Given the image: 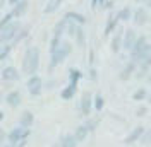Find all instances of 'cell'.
<instances>
[{"mask_svg":"<svg viewBox=\"0 0 151 147\" xmlns=\"http://www.w3.org/2000/svg\"><path fill=\"white\" fill-rule=\"evenodd\" d=\"M83 77V74L79 72V70H76V69H72L70 70V84H77V81Z\"/></svg>","mask_w":151,"mask_h":147,"instance_id":"cell-25","label":"cell"},{"mask_svg":"<svg viewBox=\"0 0 151 147\" xmlns=\"http://www.w3.org/2000/svg\"><path fill=\"white\" fill-rule=\"evenodd\" d=\"M28 10V2L26 0H19L17 4L14 5V9H12V17H21V16H24V12Z\"/></svg>","mask_w":151,"mask_h":147,"instance_id":"cell-11","label":"cell"},{"mask_svg":"<svg viewBox=\"0 0 151 147\" xmlns=\"http://www.w3.org/2000/svg\"><path fill=\"white\" fill-rule=\"evenodd\" d=\"M148 81H150V82H151V74H150V75H148Z\"/></svg>","mask_w":151,"mask_h":147,"instance_id":"cell-39","label":"cell"},{"mask_svg":"<svg viewBox=\"0 0 151 147\" xmlns=\"http://www.w3.org/2000/svg\"><path fill=\"white\" fill-rule=\"evenodd\" d=\"M94 108L98 111L103 110V96H101V94H96V96H94Z\"/></svg>","mask_w":151,"mask_h":147,"instance_id":"cell-27","label":"cell"},{"mask_svg":"<svg viewBox=\"0 0 151 147\" xmlns=\"http://www.w3.org/2000/svg\"><path fill=\"white\" fill-rule=\"evenodd\" d=\"M60 2H62V0H50V2H48V5L45 7V12H47V14L55 12V10L58 9V5H60Z\"/></svg>","mask_w":151,"mask_h":147,"instance_id":"cell-23","label":"cell"},{"mask_svg":"<svg viewBox=\"0 0 151 147\" xmlns=\"http://www.w3.org/2000/svg\"><path fill=\"white\" fill-rule=\"evenodd\" d=\"M122 33H117L115 36L112 38V51L113 53H119L120 51V48H122Z\"/></svg>","mask_w":151,"mask_h":147,"instance_id":"cell-16","label":"cell"},{"mask_svg":"<svg viewBox=\"0 0 151 147\" xmlns=\"http://www.w3.org/2000/svg\"><path fill=\"white\" fill-rule=\"evenodd\" d=\"M2 5H4V0H0V7H2Z\"/></svg>","mask_w":151,"mask_h":147,"instance_id":"cell-40","label":"cell"},{"mask_svg":"<svg viewBox=\"0 0 151 147\" xmlns=\"http://www.w3.org/2000/svg\"><path fill=\"white\" fill-rule=\"evenodd\" d=\"M150 55H151V45L146 41L144 36H139L134 48L131 50V60L134 64H137L139 60H142L144 56H150Z\"/></svg>","mask_w":151,"mask_h":147,"instance_id":"cell-2","label":"cell"},{"mask_svg":"<svg viewBox=\"0 0 151 147\" xmlns=\"http://www.w3.org/2000/svg\"><path fill=\"white\" fill-rule=\"evenodd\" d=\"M134 70H136V64L131 60V62L127 64V67H125L122 72H120V79H122V81H127V79L132 75V72H134Z\"/></svg>","mask_w":151,"mask_h":147,"instance_id":"cell-19","label":"cell"},{"mask_svg":"<svg viewBox=\"0 0 151 147\" xmlns=\"http://www.w3.org/2000/svg\"><path fill=\"white\" fill-rule=\"evenodd\" d=\"M117 19H119V21H129V19H132V10L129 9V7L122 9L117 14Z\"/></svg>","mask_w":151,"mask_h":147,"instance_id":"cell-22","label":"cell"},{"mask_svg":"<svg viewBox=\"0 0 151 147\" xmlns=\"http://www.w3.org/2000/svg\"><path fill=\"white\" fill-rule=\"evenodd\" d=\"M144 127H136V128L132 130L131 133L125 137V144H134V142H137V140H141L142 133H144Z\"/></svg>","mask_w":151,"mask_h":147,"instance_id":"cell-9","label":"cell"},{"mask_svg":"<svg viewBox=\"0 0 151 147\" xmlns=\"http://www.w3.org/2000/svg\"><path fill=\"white\" fill-rule=\"evenodd\" d=\"M2 120H4V113H2V111H0V121H2Z\"/></svg>","mask_w":151,"mask_h":147,"instance_id":"cell-38","label":"cell"},{"mask_svg":"<svg viewBox=\"0 0 151 147\" xmlns=\"http://www.w3.org/2000/svg\"><path fill=\"white\" fill-rule=\"evenodd\" d=\"M137 2H146V0H137Z\"/></svg>","mask_w":151,"mask_h":147,"instance_id":"cell-41","label":"cell"},{"mask_svg":"<svg viewBox=\"0 0 151 147\" xmlns=\"http://www.w3.org/2000/svg\"><path fill=\"white\" fill-rule=\"evenodd\" d=\"M5 137H7V133H5V132H4V130L0 128V144H2V142H4V140H5Z\"/></svg>","mask_w":151,"mask_h":147,"instance_id":"cell-33","label":"cell"},{"mask_svg":"<svg viewBox=\"0 0 151 147\" xmlns=\"http://www.w3.org/2000/svg\"><path fill=\"white\" fill-rule=\"evenodd\" d=\"M144 113H146V108H139L137 110V116H144Z\"/></svg>","mask_w":151,"mask_h":147,"instance_id":"cell-34","label":"cell"},{"mask_svg":"<svg viewBox=\"0 0 151 147\" xmlns=\"http://www.w3.org/2000/svg\"><path fill=\"white\" fill-rule=\"evenodd\" d=\"M5 101L9 104L10 108H17L19 104H21V94L17 91H12L7 94V98H5Z\"/></svg>","mask_w":151,"mask_h":147,"instance_id":"cell-12","label":"cell"},{"mask_svg":"<svg viewBox=\"0 0 151 147\" xmlns=\"http://www.w3.org/2000/svg\"><path fill=\"white\" fill-rule=\"evenodd\" d=\"M144 4H146V5H148V7H151V0H146V2H144Z\"/></svg>","mask_w":151,"mask_h":147,"instance_id":"cell-37","label":"cell"},{"mask_svg":"<svg viewBox=\"0 0 151 147\" xmlns=\"http://www.w3.org/2000/svg\"><path fill=\"white\" fill-rule=\"evenodd\" d=\"M146 21H148V14H146V10L142 9V7L136 10V14H134V22H136L137 26H142V24H146Z\"/></svg>","mask_w":151,"mask_h":147,"instance_id":"cell-14","label":"cell"},{"mask_svg":"<svg viewBox=\"0 0 151 147\" xmlns=\"http://www.w3.org/2000/svg\"><path fill=\"white\" fill-rule=\"evenodd\" d=\"M76 86H77V84H69V86H67L65 89L62 91V94H60L62 99H70V98L74 96L76 94Z\"/></svg>","mask_w":151,"mask_h":147,"instance_id":"cell-21","label":"cell"},{"mask_svg":"<svg viewBox=\"0 0 151 147\" xmlns=\"http://www.w3.org/2000/svg\"><path fill=\"white\" fill-rule=\"evenodd\" d=\"M19 29H21V22H19V21L9 22L5 28L0 29V41H2V43H10L14 38L17 36Z\"/></svg>","mask_w":151,"mask_h":147,"instance_id":"cell-4","label":"cell"},{"mask_svg":"<svg viewBox=\"0 0 151 147\" xmlns=\"http://www.w3.org/2000/svg\"><path fill=\"white\" fill-rule=\"evenodd\" d=\"M77 140H76L74 135H64L62 140H60V147H77Z\"/></svg>","mask_w":151,"mask_h":147,"instance_id":"cell-18","label":"cell"},{"mask_svg":"<svg viewBox=\"0 0 151 147\" xmlns=\"http://www.w3.org/2000/svg\"><path fill=\"white\" fill-rule=\"evenodd\" d=\"M10 48H12L10 45H4V46H0V62H2V60H5V56H7V55L10 53Z\"/></svg>","mask_w":151,"mask_h":147,"instance_id":"cell-26","label":"cell"},{"mask_svg":"<svg viewBox=\"0 0 151 147\" xmlns=\"http://www.w3.org/2000/svg\"><path fill=\"white\" fill-rule=\"evenodd\" d=\"M117 22H119V19H117V17H113V19H110V21H108V24H106V28H105V34H106V36H108L113 29H115Z\"/></svg>","mask_w":151,"mask_h":147,"instance_id":"cell-24","label":"cell"},{"mask_svg":"<svg viewBox=\"0 0 151 147\" xmlns=\"http://www.w3.org/2000/svg\"><path fill=\"white\" fill-rule=\"evenodd\" d=\"M5 147H24V144H10V142H9Z\"/></svg>","mask_w":151,"mask_h":147,"instance_id":"cell-35","label":"cell"},{"mask_svg":"<svg viewBox=\"0 0 151 147\" xmlns=\"http://www.w3.org/2000/svg\"><path fill=\"white\" fill-rule=\"evenodd\" d=\"M33 120H35L33 113H31V111H24V113L21 115V118H19V123H21V127H26V128H29V127L33 125Z\"/></svg>","mask_w":151,"mask_h":147,"instance_id":"cell-13","label":"cell"},{"mask_svg":"<svg viewBox=\"0 0 151 147\" xmlns=\"http://www.w3.org/2000/svg\"><path fill=\"white\" fill-rule=\"evenodd\" d=\"M2 77H4V81H19V72L16 67H5L4 70H2Z\"/></svg>","mask_w":151,"mask_h":147,"instance_id":"cell-10","label":"cell"},{"mask_svg":"<svg viewBox=\"0 0 151 147\" xmlns=\"http://www.w3.org/2000/svg\"><path fill=\"white\" fill-rule=\"evenodd\" d=\"M144 98H146V91H144V89H139V91L134 92V99H136V101H142Z\"/></svg>","mask_w":151,"mask_h":147,"instance_id":"cell-29","label":"cell"},{"mask_svg":"<svg viewBox=\"0 0 151 147\" xmlns=\"http://www.w3.org/2000/svg\"><path fill=\"white\" fill-rule=\"evenodd\" d=\"M76 38H77V43L79 45H84V33H83L81 28H77V31H76Z\"/></svg>","mask_w":151,"mask_h":147,"instance_id":"cell-30","label":"cell"},{"mask_svg":"<svg viewBox=\"0 0 151 147\" xmlns=\"http://www.w3.org/2000/svg\"><path fill=\"white\" fill-rule=\"evenodd\" d=\"M91 4H93V7H98V5H103V4H105V0H93Z\"/></svg>","mask_w":151,"mask_h":147,"instance_id":"cell-32","label":"cell"},{"mask_svg":"<svg viewBox=\"0 0 151 147\" xmlns=\"http://www.w3.org/2000/svg\"><path fill=\"white\" fill-rule=\"evenodd\" d=\"M9 22H12V14H7L5 17L2 19V21H0V29H2V28H5V26H7Z\"/></svg>","mask_w":151,"mask_h":147,"instance_id":"cell-31","label":"cell"},{"mask_svg":"<svg viewBox=\"0 0 151 147\" xmlns=\"http://www.w3.org/2000/svg\"><path fill=\"white\" fill-rule=\"evenodd\" d=\"M136 41H137L136 31H134V29H127V31H125V36H124V39H122V46L125 50H132L134 45H136Z\"/></svg>","mask_w":151,"mask_h":147,"instance_id":"cell-7","label":"cell"},{"mask_svg":"<svg viewBox=\"0 0 151 147\" xmlns=\"http://www.w3.org/2000/svg\"><path fill=\"white\" fill-rule=\"evenodd\" d=\"M29 135V128L26 127H17L9 133L10 144H26V138Z\"/></svg>","mask_w":151,"mask_h":147,"instance_id":"cell-5","label":"cell"},{"mask_svg":"<svg viewBox=\"0 0 151 147\" xmlns=\"http://www.w3.org/2000/svg\"><path fill=\"white\" fill-rule=\"evenodd\" d=\"M67 22H69V21L64 17L60 22H58V24H57V26H55V31H53V38H60L62 34H64V29L67 28Z\"/></svg>","mask_w":151,"mask_h":147,"instance_id":"cell-20","label":"cell"},{"mask_svg":"<svg viewBox=\"0 0 151 147\" xmlns=\"http://www.w3.org/2000/svg\"><path fill=\"white\" fill-rule=\"evenodd\" d=\"M43 89V81L38 77V75H31L28 81V91L31 96H38Z\"/></svg>","mask_w":151,"mask_h":147,"instance_id":"cell-6","label":"cell"},{"mask_svg":"<svg viewBox=\"0 0 151 147\" xmlns=\"http://www.w3.org/2000/svg\"><path fill=\"white\" fill-rule=\"evenodd\" d=\"M91 106H93V96L89 92H84L83 98H81V113L88 116L91 113Z\"/></svg>","mask_w":151,"mask_h":147,"instance_id":"cell-8","label":"cell"},{"mask_svg":"<svg viewBox=\"0 0 151 147\" xmlns=\"http://www.w3.org/2000/svg\"><path fill=\"white\" fill-rule=\"evenodd\" d=\"M40 65V50L36 46H29L22 58V72L28 75H35Z\"/></svg>","mask_w":151,"mask_h":147,"instance_id":"cell-1","label":"cell"},{"mask_svg":"<svg viewBox=\"0 0 151 147\" xmlns=\"http://www.w3.org/2000/svg\"><path fill=\"white\" fill-rule=\"evenodd\" d=\"M70 51H72V46L69 45V43H62L60 41V45L57 46L55 50L52 51V60H50V70H53L58 64H62L64 60H65L67 56L70 55Z\"/></svg>","mask_w":151,"mask_h":147,"instance_id":"cell-3","label":"cell"},{"mask_svg":"<svg viewBox=\"0 0 151 147\" xmlns=\"http://www.w3.org/2000/svg\"><path fill=\"white\" fill-rule=\"evenodd\" d=\"M88 133H89V128H88L86 125H79V127L76 128V132H74V137H76L77 142H83V140L88 137Z\"/></svg>","mask_w":151,"mask_h":147,"instance_id":"cell-15","label":"cell"},{"mask_svg":"<svg viewBox=\"0 0 151 147\" xmlns=\"http://www.w3.org/2000/svg\"><path fill=\"white\" fill-rule=\"evenodd\" d=\"M65 19L67 21H70V22H77V24H84L86 22V17L84 16H81V14H77V12H67Z\"/></svg>","mask_w":151,"mask_h":147,"instance_id":"cell-17","label":"cell"},{"mask_svg":"<svg viewBox=\"0 0 151 147\" xmlns=\"http://www.w3.org/2000/svg\"><path fill=\"white\" fill-rule=\"evenodd\" d=\"M17 2H19V0H9V4H10V5H16Z\"/></svg>","mask_w":151,"mask_h":147,"instance_id":"cell-36","label":"cell"},{"mask_svg":"<svg viewBox=\"0 0 151 147\" xmlns=\"http://www.w3.org/2000/svg\"><path fill=\"white\" fill-rule=\"evenodd\" d=\"M141 144H151V128L150 130H144V133H142V137H141Z\"/></svg>","mask_w":151,"mask_h":147,"instance_id":"cell-28","label":"cell"}]
</instances>
